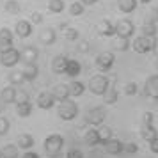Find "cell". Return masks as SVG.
<instances>
[{"mask_svg": "<svg viewBox=\"0 0 158 158\" xmlns=\"http://www.w3.org/2000/svg\"><path fill=\"white\" fill-rule=\"evenodd\" d=\"M66 66H68V57L62 55V53H59V55H55L53 60H52V71L55 73V75H64Z\"/></svg>", "mask_w": 158, "mask_h": 158, "instance_id": "5bb4252c", "label": "cell"}, {"mask_svg": "<svg viewBox=\"0 0 158 158\" xmlns=\"http://www.w3.org/2000/svg\"><path fill=\"white\" fill-rule=\"evenodd\" d=\"M84 9H85V6H84L82 2H73L71 6H69V15L71 16H82L84 15Z\"/></svg>", "mask_w": 158, "mask_h": 158, "instance_id": "8d00e7d4", "label": "cell"}, {"mask_svg": "<svg viewBox=\"0 0 158 158\" xmlns=\"http://www.w3.org/2000/svg\"><path fill=\"white\" fill-rule=\"evenodd\" d=\"M13 32L9 29H0V52L7 50V48H13Z\"/></svg>", "mask_w": 158, "mask_h": 158, "instance_id": "2e32d148", "label": "cell"}, {"mask_svg": "<svg viewBox=\"0 0 158 158\" xmlns=\"http://www.w3.org/2000/svg\"><path fill=\"white\" fill-rule=\"evenodd\" d=\"M44 151L48 155H59L62 148H64V137L59 135V133H52L44 139V144H43Z\"/></svg>", "mask_w": 158, "mask_h": 158, "instance_id": "277c9868", "label": "cell"}, {"mask_svg": "<svg viewBox=\"0 0 158 158\" xmlns=\"http://www.w3.org/2000/svg\"><path fill=\"white\" fill-rule=\"evenodd\" d=\"M16 146H18V149H25V151H29L34 148V137L30 135V133H22V135H18V139H16Z\"/></svg>", "mask_w": 158, "mask_h": 158, "instance_id": "ffe728a7", "label": "cell"}, {"mask_svg": "<svg viewBox=\"0 0 158 158\" xmlns=\"http://www.w3.org/2000/svg\"><path fill=\"white\" fill-rule=\"evenodd\" d=\"M151 2H153V0H137V4H144V6H146V4H151Z\"/></svg>", "mask_w": 158, "mask_h": 158, "instance_id": "f907efd6", "label": "cell"}, {"mask_svg": "<svg viewBox=\"0 0 158 158\" xmlns=\"http://www.w3.org/2000/svg\"><path fill=\"white\" fill-rule=\"evenodd\" d=\"M155 64H156V69H158V57H156V62H155Z\"/></svg>", "mask_w": 158, "mask_h": 158, "instance_id": "f5cc1de1", "label": "cell"}, {"mask_svg": "<svg viewBox=\"0 0 158 158\" xmlns=\"http://www.w3.org/2000/svg\"><path fill=\"white\" fill-rule=\"evenodd\" d=\"M4 11H6L7 15H20L22 6H20L18 0H7V2L4 4Z\"/></svg>", "mask_w": 158, "mask_h": 158, "instance_id": "f1b7e54d", "label": "cell"}, {"mask_svg": "<svg viewBox=\"0 0 158 158\" xmlns=\"http://www.w3.org/2000/svg\"><path fill=\"white\" fill-rule=\"evenodd\" d=\"M0 158H2V151H0Z\"/></svg>", "mask_w": 158, "mask_h": 158, "instance_id": "db71d44e", "label": "cell"}, {"mask_svg": "<svg viewBox=\"0 0 158 158\" xmlns=\"http://www.w3.org/2000/svg\"><path fill=\"white\" fill-rule=\"evenodd\" d=\"M149 149L153 151L155 155H158V137H155V139L149 142Z\"/></svg>", "mask_w": 158, "mask_h": 158, "instance_id": "7dc6e473", "label": "cell"}, {"mask_svg": "<svg viewBox=\"0 0 158 158\" xmlns=\"http://www.w3.org/2000/svg\"><path fill=\"white\" fill-rule=\"evenodd\" d=\"M156 43L158 39L156 37H146V36H140L133 39V43H130V46L137 52V53H149L156 48Z\"/></svg>", "mask_w": 158, "mask_h": 158, "instance_id": "3957f363", "label": "cell"}, {"mask_svg": "<svg viewBox=\"0 0 158 158\" xmlns=\"http://www.w3.org/2000/svg\"><path fill=\"white\" fill-rule=\"evenodd\" d=\"M110 87V80L105 77V73H100V75H93L89 78V91L96 96H103V94L108 91Z\"/></svg>", "mask_w": 158, "mask_h": 158, "instance_id": "7a4b0ae2", "label": "cell"}, {"mask_svg": "<svg viewBox=\"0 0 158 158\" xmlns=\"http://www.w3.org/2000/svg\"><path fill=\"white\" fill-rule=\"evenodd\" d=\"M137 0H117V7H119V11L121 13H124V15H130V13H133L137 9Z\"/></svg>", "mask_w": 158, "mask_h": 158, "instance_id": "cb8c5ba5", "label": "cell"}, {"mask_svg": "<svg viewBox=\"0 0 158 158\" xmlns=\"http://www.w3.org/2000/svg\"><path fill=\"white\" fill-rule=\"evenodd\" d=\"M139 151V146L135 142H124L123 144V153H128V155H135Z\"/></svg>", "mask_w": 158, "mask_h": 158, "instance_id": "f35d334b", "label": "cell"}, {"mask_svg": "<svg viewBox=\"0 0 158 158\" xmlns=\"http://www.w3.org/2000/svg\"><path fill=\"white\" fill-rule=\"evenodd\" d=\"M22 158H39V155H37V153H34V151H27V153H25V155H23Z\"/></svg>", "mask_w": 158, "mask_h": 158, "instance_id": "c3c4849f", "label": "cell"}, {"mask_svg": "<svg viewBox=\"0 0 158 158\" xmlns=\"http://www.w3.org/2000/svg\"><path fill=\"white\" fill-rule=\"evenodd\" d=\"M0 151H2V158H18L20 156L16 144H7V146H4V149H0Z\"/></svg>", "mask_w": 158, "mask_h": 158, "instance_id": "f546056e", "label": "cell"}, {"mask_svg": "<svg viewBox=\"0 0 158 158\" xmlns=\"http://www.w3.org/2000/svg\"><path fill=\"white\" fill-rule=\"evenodd\" d=\"M84 142L89 146V148H94V146H98L100 144V139H98V133H96V130L94 128H89L84 133Z\"/></svg>", "mask_w": 158, "mask_h": 158, "instance_id": "d4e9b609", "label": "cell"}, {"mask_svg": "<svg viewBox=\"0 0 158 158\" xmlns=\"http://www.w3.org/2000/svg\"><path fill=\"white\" fill-rule=\"evenodd\" d=\"M103 98H105V103H107V105H114L115 101L119 100V93H117V89H115V87H108V91L105 94H103Z\"/></svg>", "mask_w": 158, "mask_h": 158, "instance_id": "836d02e7", "label": "cell"}, {"mask_svg": "<svg viewBox=\"0 0 158 158\" xmlns=\"http://www.w3.org/2000/svg\"><path fill=\"white\" fill-rule=\"evenodd\" d=\"M0 98H2V101H4V103H15L16 87H15V85H9V87H6V89H2Z\"/></svg>", "mask_w": 158, "mask_h": 158, "instance_id": "484cf974", "label": "cell"}, {"mask_svg": "<svg viewBox=\"0 0 158 158\" xmlns=\"http://www.w3.org/2000/svg\"><path fill=\"white\" fill-rule=\"evenodd\" d=\"M144 94L151 100H158V75H151L144 84Z\"/></svg>", "mask_w": 158, "mask_h": 158, "instance_id": "9c48e42d", "label": "cell"}, {"mask_svg": "<svg viewBox=\"0 0 158 158\" xmlns=\"http://www.w3.org/2000/svg\"><path fill=\"white\" fill-rule=\"evenodd\" d=\"M9 82H11V85H23L25 84V77H23L22 69L9 73Z\"/></svg>", "mask_w": 158, "mask_h": 158, "instance_id": "e575fe53", "label": "cell"}, {"mask_svg": "<svg viewBox=\"0 0 158 158\" xmlns=\"http://www.w3.org/2000/svg\"><path fill=\"white\" fill-rule=\"evenodd\" d=\"M37 57H39V50L36 46H25L22 52H20V62H25V64H32L36 62Z\"/></svg>", "mask_w": 158, "mask_h": 158, "instance_id": "8fae6325", "label": "cell"}, {"mask_svg": "<svg viewBox=\"0 0 158 158\" xmlns=\"http://www.w3.org/2000/svg\"><path fill=\"white\" fill-rule=\"evenodd\" d=\"M66 158H84V153L80 149H75V148H73V149H69L66 153Z\"/></svg>", "mask_w": 158, "mask_h": 158, "instance_id": "7bdbcfd3", "label": "cell"}, {"mask_svg": "<svg viewBox=\"0 0 158 158\" xmlns=\"http://www.w3.org/2000/svg\"><path fill=\"white\" fill-rule=\"evenodd\" d=\"M137 91H139V85H137L135 82H128V84L124 85V94H126V96H135Z\"/></svg>", "mask_w": 158, "mask_h": 158, "instance_id": "ab89813d", "label": "cell"}, {"mask_svg": "<svg viewBox=\"0 0 158 158\" xmlns=\"http://www.w3.org/2000/svg\"><path fill=\"white\" fill-rule=\"evenodd\" d=\"M27 101H30V94L27 93V91H16V98H15V103L16 105H20V103H27Z\"/></svg>", "mask_w": 158, "mask_h": 158, "instance_id": "74e56055", "label": "cell"}, {"mask_svg": "<svg viewBox=\"0 0 158 158\" xmlns=\"http://www.w3.org/2000/svg\"><path fill=\"white\" fill-rule=\"evenodd\" d=\"M80 2H82L84 6H94V4H96L98 0H80Z\"/></svg>", "mask_w": 158, "mask_h": 158, "instance_id": "681fc988", "label": "cell"}, {"mask_svg": "<svg viewBox=\"0 0 158 158\" xmlns=\"http://www.w3.org/2000/svg\"><path fill=\"white\" fill-rule=\"evenodd\" d=\"M39 41L44 44V46H50L57 41V32L55 29H52V27H46V29H41L39 32Z\"/></svg>", "mask_w": 158, "mask_h": 158, "instance_id": "9a60e30c", "label": "cell"}, {"mask_svg": "<svg viewBox=\"0 0 158 158\" xmlns=\"http://www.w3.org/2000/svg\"><path fill=\"white\" fill-rule=\"evenodd\" d=\"M23 77H25V82H34L37 78V75H39V68H37L36 62H32V64H25L23 66Z\"/></svg>", "mask_w": 158, "mask_h": 158, "instance_id": "44dd1931", "label": "cell"}, {"mask_svg": "<svg viewBox=\"0 0 158 158\" xmlns=\"http://www.w3.org/2000/svg\"><path fill=\"white\" fill-rule=\"evenodd\" d=\"M149 15H151V16H149V22H151V23H158V6L151 9Z\"/></svg>", "mask_w": 158, "mask_h": 158, "instance_id": "f6af8a7d", "label": "cell"}, {"mask_svg": "<svg viewBox=\"0 0 158 158\" xmlns=\"http://www.w3.org/2000/svg\"><path fill=\"white\" fill-rule=\"evenodd\" d=\"M50 93L53 94L55 101H62V100H68V98H69L68 84H57V85H53V89H52Z\"/></svg>", "mask_w": 158, "mask_h": 158, "instance_id": "e0dca14e", "label": "cell"}, {"mask_svg": "<svg viewBox=\"0 0 158 158\" xmlns=\"http://www.w3.org/2000/svg\"><path fill=\"white\" fill-rule=\"evenodd\" d=\"M68 89H69V96L77 98V96H82V94L85 93V84H82V82L73 78L71 82L68 84Z\"/></svg>", "mask_w": 158, "mask_h": 158, "instance_id": "603a6c76", "label": "cell"}, {"mask_svg": "<svg viewBox=\"0 0 158 158\" xmlns=\"http://www.w3.org/2000/svg\"><path fill=\"white\" fill-rule=\"evenodd\" d=\"M53 105H55V98L50 91H43V93L37 94V107L39 108L50 110V108H53Z\"/></svg>", "mask_w": 158, "mask_h": 158, "instance_id": "7c38bea8", "label": "cell"}, {"mask_svg": "<svg viewBox=\"0 0 158 158\" xmlns=\"http://www.w3.org/2000/svg\"><path fill=\"white\" fill-rule=\"evenodd\" d=\"M156 131H158V130H156Z\"/></svg>", "mask_w": 158, "mask_h": 158, "instance_id": "11a10c76", "label": "cell"}, {"mask_svg": "<svg viewBox=\"0 0 158 158\" xmlns=\"http://www.w3.org/2000/svg\"><path fill=\"white\" fill-rule=\"evenodd\" d=\"M80 73H82V64H80L77 59H68V66H66V73L69 78H77Z\"/></svg>", "mask_w": 158, "mask_h": 158, "instance_id": "ac0fdd59", "label": "cell"}, {"mask_svg": "<svg viewBox=\"0 0 158 158\" xmlns=\"http://www.w3.org/2000/svg\"><path fill=\"white\" fill-rule=\"evenodd\" d=\"M29 22L32 23V25H41V23H43V15H41L39 11H34V13H30Z\"/></svg>", "mask_w": 158, "mask_h": 158, "instance_id": "b9f144b4", "label": "cell"}, {"mask_svg": "<svg viewBox=\"0 0 158 158\" xmlns=\"http://www.w3.org/2000/svg\"><path fill=\"white\" fill-rule=\"evenodd\" d=\"M57 115L62 121H73V119H77V115H78V105L73 100H69V98L59 101Z\"/></svg>", "mask_w": 158, "mask_h": 158, "instance_id": "6da1fadb", "label": "cell"}, {"mask_svg": "<svg viewBox=\"0 0 158 158\" xmlns=\"http://www.w3.org/2000/svg\"><path fill=\"white\" fill-rule=\"evenodd\" d=\"M114 62H115V57H114L112 52H101V53H98V57H96V68L101 73L110 71Z\"/></svg>", "mask_w": 158, "mask_h": 158, "instance_id": "ba28073f", "label": "cell"}, {"mask_svg": "<svg viewBox=\"0 0 158 158\" xmlns=\"http://www.w3.org/2000/svg\"><path fill=\"white\" fill-rule=\"evenodd\" d=\"M18 62H20V50L7 48V50L0 52V64L4 68H15Z\"/></svg>", "mask_w": 158, "mask_h": 158, "instance_id": "52a82bcc", "label": "cell"}, {"mask_svg": "<svg viewBox=\"0 0 158 158\" xmlns=\"http://www.w3.org/2000/svg\"><path fill=\"white\" fill-rule=\"evenodd\" d=\"M140 137H142L146 142H151L155 137H158V131H156V128H155L153 124L142 123V126H140Z\"/></svg>", "mask_w": 158, "mask_h": 158, "instance_id": "7402d4cb", "label": "cell"}, {"mask_svg": "<svg viewBox=\"0 0 158 158\" xmlns=\"http://www.w3.org/2000/svg\"><path fill=\"white\" fill-rule=\"evenodd\" d=\"M62 36H64L66 41H77L80 37L78 30L73 29V27H66V29H62Z\"/></svg>", "mask_w": 158, "mask_h": 158, "instance_id": "d590c367", "label": "cell"}, {"mask_svg": "<svg viewBox=\"0 0 158 158\" xmlns=\"http://www.w3.org/2000/svg\"><path fill=\"white\" fill-rule=\"evenodd\" d=\"M64 0H48V11L53 15H60L64 11Z\"/></svg>", "mask_w": 158, "mask_h": 158, "instance_id": "1f68e13d", "label": "cell"}, {"mask_svg": "<svg viewBox=\"0 0 158 158\" xmlns=\"http://www.w3.org/2000/svg\"><path fill=\"white\" fill-rule=\"evenodd\" d=\"M123 140H119V139H114V137H112V139H108L107 142L103 144V151H105V153H107V155H121L123 153Z\"/></svg>", "mask_w": 158, "mask_h": 158, "instance_id": "4fadbf2b", "label": "cell"}, {"mask_svg": "<svg viewBox=\"0 0 158 158\" xmlns=\"http://www.w3.org/2000/svg\"><path fill=\"white\" fill-rule=\"evenodd\" d=\"M16 114H18V117H29V115L32 114V103L27 101V103L16 105Z\"/></svg>", "mask_w": 158, "mask_h": 158, "instance_id": "d6a6232c", "label": "cell"}, {"mask_svg": "<svg viewBox=\"0 0 158 158\" xmlns=\"http://www.w3.org/2000/svg\"><path fill=\"white\" fill-rule=\"evenodd\" d=\"M50 158H60V153L59 155H50Z\"/></svg>", "mask_w": 158, "mask_h": 158, "instance_id": "816d5d0a", "label": "cell"}, {"mask_svg": "<svg viewBox=\"0 0 158 158\" xmlns=\"http://www.w3.org/2000/svg\"><path fill=\"white\" fill-rule=\"evenodd\" d=\"M153 119H155V115L151 114V112H144L142 123H146V124H153Z\"/></svg>", "mask_w": 158, "mask_h": 158, "instance_id": "bcb514c9", "label": "cell"}, {"mask_svg": "<svg viewBox=\"0 0 158 158\" xmlns=\"http://www.w3.org/2000/svg\"><path fill=\"white\" fill-rule=\"evenodd\" d=\"M32 23L29 22V20H18L15 25V34L20 39H27V37L32 36Z\"/></svg>", "mask_w": 158, "mask_h": 158, "instance_id": "30bf717a", "label": "cell"}, {"mask_svg": "<svg viewBox=\"0 0 158 158\" xmlns=\"http://www.w3.org/2000/svg\"><path fill=\"white\" fill-rule=\"evenodd\" d=\"M112 46H114V50H115V52H126V50H130V39L115 36L114 43H112Z\"/></svg>", "mask_w": 158, "mask_h": 158, "instance_id": "83f0119b", "label": "cell"}, {"mask_svg": "<svg viewBox=\"0 0 158 158\" xmlns=\"http://www.w3.org/2000/svg\"><path fill=\"white\" fill-rule=\"evenodd\" d=\"M105 117H107V112L103 107H93L89 112L85 114V123L91 124V126H100L105 123Z\"/></svg>", "mask_w": 158, "mask_h": 158, "instance_id": "8992f818", "label": "cell"}, {"mask_svg": "<svg viewBox=\"0 0 158 158\" xmlns=\"http://www.w3.org/2000/svg\"><path fill=\"white\" fill-rule=\"evenodd\" d=\"M98 32L105 37H112V36H115V25L110 20H101L98 23Z\"/></svg>", "mask_w": 158, "mask_h": 158, "instance_id": "d6986e66", "label": "cell"}, {"mask_svg": "<svg viewBox=\"0 0 158 158\" xmlns=\"http://www.w3.org/2000/svg\"><path fill=\"white\" fill-rule=\"evenodd\" d=\"M77 48H78V52H82V53H85V52L91 50V44H89V41H80L78 44H77Z\"/></svg>", "mask_w": 158, "mask_h": 158, "instance_id": "ee69618b", "label": "cell"}, {"mask_svg": "<svg viewBox=\"0 0 158 158\" xmlns=\"http://www.w3.org/2000/svg\"><path fill=\"white\" fill-rule=\"evenodd\" d=\"M114 25H115V36L131 39V36L135 34V23L131 20H128V18H123V20H119Z\"/></svg>", "mask_w": 158, "mask_h": 158, "instance_id": "5b68a950", "label": "cell"}, {"mask_svg": "<svg viewBox=\"0 0 158 158\" xmlns=\"http://www.w3.org/2000/svg\"><path fill=\"white\" fill-rule=\"evenodd\" d=\"M96 133H98V139H100V144L107 142L108 139H112V128H108L105 124H100V128H96Z\"/></svg>", "mask_w": 158, "mask_h": 158, "instance_id": "4316f807", "label": "cell"}, {"mask_svg": "<svg viewBox=\"0 0 158 158\" xmlns=\"http://www.w3.org/2000/svg\"><path fill=\"white\" fill-rule=\"evenodd\" d=\"M140 30H142V36H146V37H156V34H158L156 23H151V22H146Z\"/></svg>", "mask_w": 158, "mask_h": 158, "instance_id": "4dcf8cb0", "label": "cell"}, {"mask_svg": "<svg viewBox=\"0 0 158 158\" xmlns=\"http://www.w3.org/2000/svg\"><path fill=\"white\" fill-rule=\"evenodd\" d=\"M11 128V123H9L7 117H4V115H0V135H6Z\"/></svg>", "mask_w": 158, "mask_h": 158, "instance_id": "60d3db41", "label": "cell"}]
</instances>
